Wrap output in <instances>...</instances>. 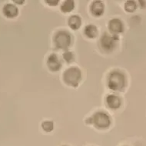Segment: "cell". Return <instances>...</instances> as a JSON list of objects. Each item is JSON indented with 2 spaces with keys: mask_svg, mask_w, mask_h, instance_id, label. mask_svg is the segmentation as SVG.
Masks as SVG:
<instances>
[{
  "mask_svg": "<svg viewBox=\"0 0 146 146\" xmlns=\"http://www.w3.org/2000/svg\"><path fill=\"white\" fill-rule=\"evenodd\" d=\"M108 86L111 90L121 92L125 87V76L118 71L111 72L108 78Z\"/></svg>",
  "mask_w": 146,
  "mask_h": 146,
  "instance_id": "6da1fadb",
  "label": "cell"
},
{
  "mask_svg": "<svg viewBox=\"0 0 146 146\" xmlns=\"http://www.w3.org/2000/svg\"><path fill=\"white\" fill-rule=\"evenodd\" d=\"M63 80L66 85L76 88L82 80V72L77 67H71L65 71Z\"/></svg>",
  "mask_w": 146,
  "mask_h": 146,
  "instance_id": "7a4b0ae2",
  "label": "cell"
},
{
  "mask_svg": "<svg viewBox=\"0 0 146 146\" xmlns=\"http://www.w3.org/2000/svg\"><path fill=\"white\" fill-rule=\"evenodd\" d=\"M72 38L71 35L66 31H58L54 37V43L58 48L67 50L70 46Z\"/></svg>",
  "mask_w": 146,
  "mask_h": 146,
  "instance_id": "3957f363",
  "label": "cell"
},
{
  "mask_svg": "<svg viewBox=\"0 0 146 146\" xmlns=\"http://www.w3.org/2000/svg\"><path fill=\"white\" fill-rule=\"evenodd\" d=\"M119 38L117 35H108V33H104L100 39L102 48L106 52H111L116 45Z\"/></svg>",
  "mask_w": 146,
  "mask_h": 146,
  "instance_id": "277c9868",
  "label": "cell"
},
{
  "mask_svg": "<svg viewBox=\"0 0 146 146\" xmlns=\"http://www.w3.org/2000/svg\"><path fill=\"white\" fill-rule=\"evenodd\" d=\"M92 123L98 129H108L111 125V119L109 116L103 111H98L92 117Z\"/></svg>",
  "mask_w": 146,
  "mask_h": 146,
  "instance_id": "5b68a950",
  "label": "cell"
},
{
  "mask_svg": "<svg viewBox=\"0 0 146 146\" xmlns=\"http://www.w3.org/2000/svg\"><path fill=\"white\" fill-rule=\"evenodd\" d=\"M108 29L112 35H117L123 33L124 25L119 19H112L108 23Z\"/></svg>",
  "mask_w": 146,
  "mask_h": 146,
  "instance_id": "8992f818",
  "label": "cell"
},
{
  "mask_svg": "<svg viewBox=\"0 0 146 146\" xmlns=\"http://www.w3.org/2000/svg\"><path fill=\"white\" fill-rule=\"evenodd\" d=\"M47 66L52 72H58L62 68V62L56 54H51L47 59Z\"/></svg>",
  "mask_w": 146,
  "mask_h": 146,
  "instance_id": "52a82bcc",
  "label": "cell"
},
{
  "mask_svg": "<svg viewBox=\"0 0 146 146\" xmlns=\"http://www.w3.org/2000/svg\"><path fill=\"white\" fill-rule=\"evenodd\" d=\"M90 11L94 16L99 17L103 15L105 12V5L102 1H95L91 5Z\"/></svg>",
  "mask_w": 146,
  "mask_h": 146,
  "instance_id": "ba28073f",
  "label": "cell"
},
{
  "mask_svg": "<svg viewBox=\"0 0 146 146\" xmlns=\"http://www.w3.org/2000/svg\"><path fill=\"white\" fill-rule=\"evenodd\" d=\"M3 14L7 18L13 19V18L16 17L18 15L19 9L15 5L9 3L3 7Z\"/></svg>",
  "mask_w": 146,
  "mask_h": 146,
  "instance_id": "9c48e42d",
  "label": "cell"
},
{
  "mask_svg": "<svg viewBox=\"0 0 146 146\" xmlns=\"http://www.w3.org/2000/svg\"><path fill=\"white\" fill-rule=\"evenodd\" d=\"M106 103L111 109H118L121 106V99L115 95H109L106 98Z\"/></svg>",
  "mask_w": 146,
  "mask_h": 146,
  "instance_id": "30bf717a",
  "label": "cell"
},
{
  "mask_svg": "<svg viewBox=\"0 0 146 146\" xmlns=\"http://www.w3.org/2000/svg\"><path fill=\"white\" fill-rule=\"evenodd\" d=\"M68 25L72 30H78L82 25V19L77 15H74L70 16L68 19Z\"/></svg>",
  "mask_w": 146,
  "mask_h": 146,
  "instance_id": "8fae6325",
  "label": "cell"
},
{
  "mask_svg": "<svg viewBox=\"0 0 146 146\" xmlns=\"http://www.w3.org/2000/svg\"><path fill=\"white\" fill-rule=\"evenodd\" d=\"M84 34L88 38H95L98 35V29L95 25L89 24V25H86L85 27Z\"/></svg>",
  "mask_w": 146,
  "mask_h": 146,
  "instance_id": "7c38bea8",
  "label": "cell"
},
{
  "mask_svg": "<svg viewBox=\"0 0 146 146\" xmlns=\"http://www.w3.org/2000/svg\"><path fill=\"white\" fill-rule=\"evenodd\" d=\"M75 9V3L72 0H66L61 5V10L64 13H71Z\"/></svg>",
  "mask_w": 146,
  "mask_h": 146,
  "instance_id": "4fadbf2b",
  "label": "cell"
},
{
  "mask_svg": "<svg viewBox=\"0 0 146 146\" xmlns=\"http://www.w3.org/2000/svg\"><path fill=\"white\" fill-rule=\"evenodd\" d=\"M137 9V3L135 1H127L125 4V9L127 13H134Z\"/></svg>",
  "mask_w": 146,
  "mask_h": 146,
  "instance_id": "5bb4252c",
  "label": "cell"
},
{
  "mask_svg": "<svg viewBox=\"0 0 146 146\" xmlns=\"http://www.w3.org/2000/svg\"><path fill=\"white\" fill-rule=\"evenodd\" d=\"M42 128L46 132H50L54 129V124L52 121H45L42 123Z\"/></svg>",
  "mask_w": 146,
  "mask_h": 146,
  "instance_id": "9a60e30c",
  "label": "cell"
},
{
  "mask_svg": "<svg viewBox=\"0 0 146 146\" xmlns=\"http://www.w3.org/2000/svg\"><path fill=\"white\" fill-rule=\"evenodd\" d=\"M63 58L67 63H71L74 59L73 53L69 51H66V52L63 54Z\"/></svg>",
  "mask_w": 146,
  "mask_h": 146,
  "instance_id": "2e32d148",
  "label": "cell"
},
{
  "mask_svg": "<svg viewBox=\"0 0 146 146\" xmlns=\"http://www.w3.org/2000/svg\"><path fill=\"white\" fill-rule=\"evenodd\" d=\"M45 3L48 4V5H51V6H56V5H58L59 1L58 0H51V1L47 0V1H45Z\"/></svg>",
  "mask_w": 146,
  "mask_h": 146,
  "instance_id": "e0dca14e",
  "label": "cell"
},
{
  "mask_svg": "<svg viewBox=\"0 0 146 146\" xmlns=\"http://www.w3.org/2000/svg\"><path fill=\"white\" fill-rule=\"evenodd\" d=\"M139 3L141 4V5H140L141 9H144V8L146 7V2H145V1H139Z\"/></svg>",
  "mask_w": 146,
  "mask_h": 146,
  "instance_id": "ac0fdd59",
  "label": "cell"
},
{
  "mask_svg": "<svg viewBox=\"0 0 146 146\" xmlns=\"http://www.w3.org/2000/svg\"><path fill=\"white\" fill-rule=\"evenodd\" d=\"M15 3H19V4H23V3H24V1H20V2H19V1H15Z\"/></svg>",
  "mask_w": 146,
  "mask_h": 146,
  "instance_id": "d6986e66",
  "label": "cell"
},
{
  "mask_svg": "<svg viewBox=\"0 0 146 146\" xmlns=\"http://www.w3.org/2000/svg\"><path fill=\"white\" fill-rule=\"evenodd\" d=\"M64 146H67V145H64Z\"/></svg>",
  "mask_w": 146,
  "mask_h": 146,
  "instance_id": "ffe728a7",
  "label": "cell"
}]
</instances>
